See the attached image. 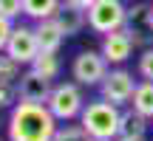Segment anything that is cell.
Returning a JSON list of instances; mask_svg holds the SVG:
<instances>
[{
    "instance_id": "1",
    "label": "cell",
    "mask_w": 153,
    "mask_h": 141,
    "mask_svg": "<svg viewBox=\"0 0 153 141\" xmlns=\"http://www.w3.org/2000/svg\"><path fill=\"white\" fill-rule=\"evenodd\" d=\"M57 127L60 121L48 110V104L17 102L6 121V136L9 141H51Z\"/></svg>"
},
{
    "instance_id": "2",
    "label": "cell",
    "mask_w": 153,
    "mask_h": 141,
    "mask_svg": "<svg viewBox=\"0 0 153 141\" xmlns=\"http://www.w3.org/2000/svg\"><path fill=\"white\" fill-rule=\"evenodd\" d=\"M119 119H122L119 104L99 96V99H94V102H88L82 107L79 124L85 127V133L91 138H116L119 136Z\"/></svg>"
},
{
    "instance_id": "3",
    "label": "cell",
    "mask_w": 153,
    "mask_h": 141,
    "mask_svg": "<svg viewBox=\"0 0 153 141\" xmlns=\"http://www.w3.org/2000/svg\"><path fill=\"white\" fill-rule=\"evenodd\" d=\"M45 104L57 116V121H76L82 116V107H85V96H82L76 82H60V85H54Z\"/></svg>"
},
{
    "instance_id": "4",
    "label": "cell",
    "mask_w": 153,
    "mask_h": 141,
    "mask_svg": "<svg viewBox=\"0 0 153 141\" xmlns=\"http://www.w3.org/2000/svg\"><path fill=\"white\" fill-rule=\"evenodd\" d=\"M128 20V6L122 0H97L88 9V28L94 34H111L125 28Z\"/></svg>"
},
{
    "instance_id": "5",
    "label": "cell",
    "mask_w": 153,
    "mask_h": 141,
    "mask_svg": "<svg viewBox=\"0 0 153 141\" xmlns=\"http://www.w3.org/2000/svg\"><path fill=\"white\" fill-rule=\"evenodd\" d=\"M108 70H111V65L102 57V51H91V48L79 51L71 62L74 82L76 85H85V87H99V82L108 76Z\"/></svg>"
},
{
    "instance_id": "6",
    "label": "cell",
    "mask_w": 153,
    "mask_h": 141,
    "mask_svg": "<svg viewBox=\"0 0 153 141\" xmlns=\"http://www.w3.org/2000/svg\"><path fill=\"white\" fill-rule=\"evenodd\" d=\"M136 85H139V82L133 79L131 70H125V68H111L108 76L99 82V96L122 107V104H128V102L133 99Z\"/></svg>"
},
{
    "instance_id": "7",
    "label": "cell",
    "mask_w": 153,
    "mask_h": 141,
    "mask_svg": "<svg viewBox=\"0 0 153 141\" xmlns=\"http://www.w3.org/2000/svg\"><path fill=\"white\" fill-rule=\"evenodd\" d=\"M6 54L11 57V59H17L20 65H31L34 59H37L40 54V43H37V28L31 26H14L11 28V37L9 43H6Z\"/></svg>"
},
{
    "instance_id": "8",
    "label": "cell",
    "mask_w": 153,
    "mask_h": 141,
    "mask_svg": "<svg viewBox=\"0 0 153 141\" xmlns=\"http://www.w3.org/2000/svg\"><path fill=\"white\" fill-rule=\"evenodd\" d=\"M125 31L131 34V40H133L136 48H150V45H153V9L148 3L128 6Z\"/></svg>"
},
{
    "instance_id": "9",
    "label": "cell",
    "mask_w": 153,
    "mask_h": 141,
    "mask_svg": "<svg viewBox=\"0 0 153 141\" xmlns=\"http://www.w3.org/2000/svg\"><path fill=\"white\" fill-rule=\"evenodd\" d=\"M54 90V82L40 76L34 68L23 70L20 79H17V93H20V102H37V104H45Z\"/></svg>"
},
{
    "instance_id": "10",
    "label": "cell",
    "mask_w": 153,
    "mask_h": 141,
    "mask_svg": "<svg viewBox=\"0 0 153 141\" xmlns=\"http://www.w3.org/2000/svg\"><path fill=\"white\" fill-rule=\"evenodd\" d=\"M133 40L131 34L125 31V28H119V31H111V34H102V57L108 59V65H122V62L131 59L133 54Z\"/></svg>"
},
{
    "instance_id": "11",
    "label": "cell",
    "mask_w": 153,
    "mask_h": 141,
    "mask_svg": "<svg viewBox=\"0 0 153 141\" xmlns=\"http://www.w3.org/2000/svg\"><path fill=\"white\" fill-rule=\"evenodd\" d=\"M34 28H37V43H40V51H51V54H60L62 43H65V31H62V26L57 23V17L40 20Z\"/></svg>"
},
{
    "instance_id": "12",
    "label": "cell",
    "mask_w": 153,
    "mask_h": 141,
    "mask_svg": "<svg viewBox=\"0 0 153 141\" xmlns=\"http://www.w3.org/2000/svg\"><path fill=\"white\" fill-rule=\"evenodd\" d=\"M54 17H57V23L62 26L65 37H74V34H79L82 28L88 26V11L79 9V6H71V3H62Z\"/></svg>"
},
{
    "instance_id": "13",
    "label": "cell",
    "mask_w": 153,
    "mask_h": 141,
    "mask_svg": "<svg viewBox=\"0 0 153 141\" xmlns=\"http://www.w3.org/2000/svg\"><path fill=\"white\" fill-rule=\"evenodd\" d=\"M148 127H150V119H148V116H142L139 110L128 107V110H122V119H119V136H116V138L148 136Z\"/></svg>"
},
{
    "instance_id": "14",
    "label": "cell",
    "mask_w": 153,
    "mask_h": 141,
    "mask_svg": "<svg viewBox=\"0 0 153 141\" xmlns=\"http://www.w3.org/2000/svg\"><path fill=\"white\" fill-rule=\"evenodd\" d=\"M62 0H23V14L28 17V20L40 23V20H48V17H54L57 11H60Z\"/></svg>"
},
{
    "instance_id": "15",
    "label": "cell",
    "mask_w": 153,
    "mask_h": 141,
    "mask_svg": "<svg viewBox=\"0 0 153 141\" xmlns=\"http://www.w3.org/2000/svg\"><path fill=\"white\" fill-rule=\"evenodd\" d=\"M131 107L139 110L142 116L153 119V82L150 79H142L133 90V99H131Z\"/></svg>"
},
{
    "instance_id": "16",
    "label": "cell",
    "mask_w": 153,
    "mask_h": 141,
    "mask_svg": "<svg viewBox=\"0 0 153 141\" xmlns=\"http://www.w3.org/2000/svg\"><path fill=\"white\" fill-rule=\"evenodd\" d=\"M28 68H34L40 76H45V79H51V82H54L57 76H60V70H62L60 57H57V54H51V51H40V54H37V59H34Z\"/></svg>"
},
{
    "instance_id": "17",
    "label": "cell",
    "mask_w": 153,
    "mask_h": 141,
    "mask_svg": "<svg viewBox=\"0 0 153 141\" xmlns=\"http://www.w3.org/2000/svg\"><path fill=\"white\" fill-rule=\"evenodd\" d=\"M51 141H91V136L85 133L82 124H71V121H68L65 127H57V133H54Z\"/></svg>"
},
{
    "instance_id": "18",
    "label": "cell",
    "mask_w": 153,
    "mask_h": 141,
    "mask_svg": "<svg viewBox=\"0 0 153 141\" xmlns=\"http://www.w3.org/2000/svg\"><path fill=\"white\" fill-rule=\"evenodd\" d=\"M20 68L23 65L17 59H11L6 51L0 54V82H17L20 79Z\"/></svg>"
},
{
    "instance_id": "19",
    "label": "cell",
    "mask_w": 153,
    "mask_h": 141,
    "mask_svg": "<svg viewBox=\"0 0 153 141\" xmlns=\"http://www.w3.org/2000/svg\"><path fill=\"white\" fill-rule=\"evenodd\" d=\"M20 102V93H17V82H0V110L14 107Z\"/></svg>"
},
{
    "instance_id": "20",
    "label": "cell",
    "mask_w": 153,
    "mask_h": 141,
    "mask_svg": "<svg viewBox=\"0 0 153 141\" xmlns=\"http://www.w3.org/2000/svg\"><path fill=\"white\" fill-rule=\"evenodd\" d=\"M136 70H139L142 79L153 82V45L150 48H142V57H139V62H136Z\"/></svg>"
},
{
    "instance_id": "21",
    "label": "cell",
    "mask_w": 153,
    "mask_h": 141,
    "mask_svg": "<svg viewBox=\"0 0 153 141\" xmlns=\"http://www.w3.org/2000/svg\"><path fill=\"white\" fill-rule=\"evenodd\" d=\"M0 14L9 20H17L23 14V0H0Z\"/></svg>"
},
{
    "instance_id": "22",
    "label": "cell",
    "mask_w": 153,
    "mask_h": 141,
    "mask_svg": "<svg viewBox=\"0 0 153 141\" xmlns=\"http://www.w3.org/2000/svg\"><path fill=\"white\" fill-rule=\"evenodd\" d=\"M11 28H14V20L0 14V54L6 51V43H9V37H11Z\"/></svg>"
},
{
    "instance_id": "23",
    "label": "cell",
    "mask_w": 153,
    "mask_h": 141,
    "mask_svg": "<svg viewBox=\"0 0 153 141\" xmlns=\"http://www.w3.org/2000/svg\"><path fill=\"white\" fill-rule=\"evenodd\" d=\"M62 3H71V6H79V9H85V11H88V9H91L94 3H97V0H62Z\"/></svg>"
},
{
    "instance_id": "24",
    "label": "cell",
    "mask_w": 153,
    "mask_h": 141,
    "mask_svg": "<svg viewBox=\"0 0 153 141\" xmlns=\"http://www.w3.org/2000/svg\"><path fill=\"white\" fill-rule=\"evenodd\" d=\"M116 141H148V136H131V138H116Z\"/></svg>"
},
{
    "instance_id": "25",
    "label": "cell",
    "mask_w": 153,
    "mask_h": 141,
    "mask_svg": "<svg viewBox=\"0 0 153 141\" xmlns=\"http://www.w3.org/2000/svg\"><path fill=\"white\" fill-rule=\"evenodd\" d=\"M91 141H116V138H91Z\"/></svg>"
},
{
    "instance_id": "26",
    "label": "cell",
    "mask_w": 153,
    "mask_h": 141,
    "mask_svg": "<svg viewBox=\"0 0 153 141\" xmlns=\"http://www.w3.org/2000/svg\"><path fill=\"white\" fill-rule=\"evenodd\" d=\"M0 130H3V119H0Z\"/></svg>"
},
{
    "instance_id": "27",
    "label": "cell",
    "mask_w": 153,
    "mask_h": 141,
    "mask_svg": "<svg viewBox=\"0 0 153 141\" xmlns=\"http://www.w3.org/2000/svg\"><path fill=\"white\" fill-rule=\"evenodd\" d=\"M150 9H153V3H150Z\"/></svg>"
}]
</instances>
